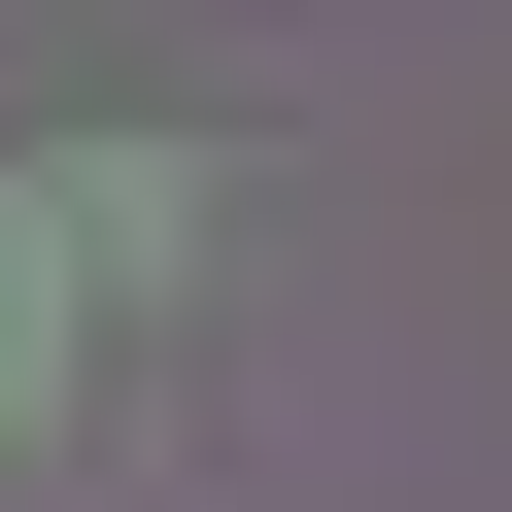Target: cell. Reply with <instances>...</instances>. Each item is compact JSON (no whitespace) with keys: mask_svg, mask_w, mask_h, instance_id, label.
Returning a JSON list of instances; mask_svg holds the SVG:
<instances>
[{"mask_svg":"<svg viewBox=\"0 0 512 512\" xmlns=\"http://www.w3.org/2000/svg\"><path fill=\"white\" fill-rule=\"evenodd\" d=\"M35 205H69V274H103V308L205 274V171H171V137H103V171H35Z\"/></svg>","mask_w":512,"mask_h":512,"instance_id":"6da1fadb","label":"cell"},{"mask_svg":"<svg viewBox=\"0 0 512 512\" xmlns=\"http://www.w3.org/2000/svg\"><path fill=\"white\" fill-rule=\"evenodd\" d=\"M35 376H69V205L0 171V410H35Z\"/></svg>","mask_w":512,"mask_h":512,"instance_id":"7a4b0ae2","label":"cell"}]
</instances>
